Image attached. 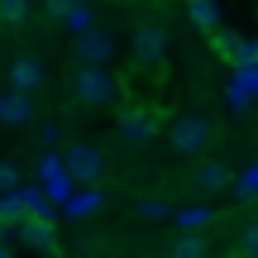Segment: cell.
<instances>
[{"instance_id": "obj_1", "label": "cell", "mask_w": 258, "mask_h": 258, "mask_svg": "<svg viewBox=\"0 0 258 258\" xmlns=\"http://www.w3.org/2000/svg\"><path fill=\"white\" fill-rule=\"evenodd\" d=\"M72 96L82 105H91V110H105V105H120L124 86L110 67H77L72 72Z\"/></svg>"}, {"instance_id": "obj_2", "label": "cell", "mask_w": 258, "mask_h": 258, "mask_svg": "<svg viewBox=\"0 0 258 258\" xmlns=\"http://www.w3.org/2000/svg\"><path fill=\"white\" fill-rule=\"evenodd\" d=\"M163 139H167V148H172L177 158H196L211 144V120H206V115H177Z\"/></svg>"}, {"instance_id": "obj_3", "label": "cell", "mask_w": 258, "mask_h": 258, "mask_svg": "<svg viewBox=\"0 0 258 258\" xmlns=\"http://www.w3.org/2000/svg\"><path fill=\"white\" fill-rule=\"evenodd\" d=\"M38 191H43L53 206H67L72 191H77V182L67 177V167H62V153H53V148L38 158Z\"/></svg>"}, {"instance_id": "obj_4", "label": "cell", "mask_w": 258, "mask_h": 258, "mask_svg": "<svg viewBox=\"0 0 258 258\" xmlns=\"http://www.w3.org/2000/svg\"><path fill=\"white\" fill-rule=\"evenodd\" d=\"M62 167H67V177H72L77 186H91V182H101V172H105V153L96 144H72L67 158H62Z\"/></svg>"}, {"instance_id": "obj_5", "label": "cell", "mask_w": 258, "mask_h": 258, "mask_svg": "<svg viewBox=\"0 0 258 258\" xmlns=\"http://www.w3.org/2000/svg\"><path fill=\"white\" fill-rule=\"evenodd\" d=\"M43 82H48V67H43L38 53H15L10 57V91L15 96H29V101H34V91Z\"/></svg>"}, {"instance_id": "obj_6", "label": "cell", "mask_w": 258, "mask_h": 258, "mask_svg": "<svg viewBox=\"0 0 258 258\" xmlns=\"http://www.w3.org/2000/svg\"><path fill=\"white\" fill-rule=\"evenodd\" d=\"M129 48H134V57H139L144 67H158V62L167 57V29L158 24V19H144V24H134Z\"/></svg>"}, {"instance_id": "obj_7", "label": "cell", "mask_w": 258, "mask_h": 258, "mask_svg": "<svg viewBox=\"0 0 258 258\" xmlns=\"http://www.w3.org/2000/svg\"><path fill=\"white\" fill-rule=\"evenodd\" d=\"M72 53H77V67H105L110 53H115V38L96 24V29H86V34L72 38Z\"/></svg>"}, {"instance_id": "obj_8", "label": "cell", "mask_w": 258, "mask_h": 258, "mask_svg": "<svg viewBox=\"0 0 258 258\" xmlns=\"http://www.w3.org/2000/svg\"><path fill=\"white\" fill-rule=\"evenodd\" d=\"M120 139H124V144H134V148L153 144V139H158L153 110H148V105H124V110H120Z\"/></svg>"}, {"instance_id": "obj_9", "label": "cell", "mask_w": 258, "mask_h": 258, "mask_svg": "<svg viewBox=\"0 0 258 258\" xmlns=\"http://www.w3.org/2000/svg\"><path fill=\"white\" fill-rule=\"evenodd\" d=\"M230 110L234 115H249V105L258 101V67H234L230 72Z\"/></svg>"}, {"instance_id": "obj_10", "label": "cell", "mask_w": 258, "mask_h": 258, "mask_svg": "<svg viewBox=\"0 0 258 258\" xmlns=\"http://www.w3.org/2000/svg\"><path fill=\"white\" fill-rule=\"evenodd\" d=\"M10 239H19L24 249H34V253H53L57 234H53L48 220H15V234H10Z\"/></svg>"}, {"instance_id": "obj_11", "label": "cell", "mask_w": 258, "mask_h": 258, "mask_svg": "<svg viewBox=\"0 0 258 258\" xmlns=\"http://www.w3.org/2000/svg\"><path fill=\"white\" fill-rule=\"evenodd\" d=\"M43 10H48L53 19H62L72 34H86V29H96V10H91V5H72V0H48Z\"/></svg>"}, {"instance_id": "obj_12", "label": "cell", "mask_w": 258, "mask_h": 258, "mask_svg": "<svg viewBox=\"0 0 258 258\" xmlns=\"http://www.w3.org/2000/svg\"><path fill=\"white\" fill-rule=\"evenodd\" d=\"M34 115H38V105L29 101V96H15V91H5V96H0V124L24 129V124H34Z\"/></svg>"}, {"instance_id": "obj_13", "label": "cell", "mask_w": 258, "mask_h": 258, "mask_svg": "<svg viewBox=\"0 0 258 258\" xmlns=\"http://www.w3.org/2000/svg\"><path fill=\"white\" fill-rule=\"evenodd\" d=\"M234 182V172L225 163H196V172H191V186L201 196H215V191H225V186Z\"/></svg>"}, {"instance_id": "obj_14", "label": "cell", "mask_w": 258, "mask_h": 258, "mask_svg": "<svg viewBox=\"0 0 258 258\" xmlns=\"http://www.w3.org/2000/svg\"><path fill=\"white\" fill-rule=\"evenodd\" d=\"M101 206H105V191H101V186H77L72 201L62 206V215H72V220H86V215L101 211Z\"/></svg>"}, {"instance_id": "obj_15", "label": "cell", "mask_w": 258, "mask_h": 258, "mask_svg": "<svg viewBox=\"0 0 258 258\" xmlns=\"http://www.w3.org/2000/svg\"><path fill=\"white\" fill-rule=\"evenodd\" d=\"M163 258H211V239L206 234H177Z\"/></svg>"}, {"instance_id": "obj_16", "label": "cell", "mask_w": 258, "mask_h": 258, "mask_svg": "<svg viewBox=\"0 0 258 258\" xmlns=\"http://www.w3.org/2000/svg\"><path fill=\"white\" fill-rule=\"evenodd\" d=\"M177 220V234H201L206 225H215V211L211 206H191V211H172Z\"/></svg>"}, {"instance_id": "obj_17", "label": "cell", "mask_w": 258, "mask_h": 258, "mask_svg": "<svg viewBox=\"0 0 258 258\" xmlns=\"http://www.w3.org/2000/svg\"><path fill=\"white\" fill-rule=\"evenodd\" d=\"M230 191L239 196V201H258V163H253V167H244V172L234 177V182H230Z\"/></svg>"}, {"instance_id": "obj_18", "label": "cell", "mask_w": 258, "mask_h": 258, "mask_svg": "<svg viewBox=\"0 0 258 258\" xmlns=\"http://www.w3.org/2000/svg\"><path fill=\"white\" fill-rule=\"evenodd\" d=\"M186 15H191L201 29H211V34L220 29V5H211V0H196V5H186Z\"/></svg>"}, {"instance_id": "obj_19", "label": "cell", "mask_w": 258, "mask_h": 258, "mask_svg": "<svg viewBox=\"0 0 258 258\" xmlns=\"http://www.w3.org/2000/svg\"><path fill=\"white\" fill-rule=\"evenodd\" d=\"M0 19L5 24H29L34 19V5L29 0H0Z\"/></svg>"}, {"instance_id": "obj_20", "label": "cell", "mask_w": 258, "mask_h": 258, "mask_svg": "<svg viewBox=\"0 0 258 258\" xmlns=\"http://www.w3.org/2000/svg\"><path fill=\"white\" fill-rule=\"evenodd\" d=\"M19 186H24V177H19V167L10 163V158H0V196L19 191Z\"/></svg>"}, {"instance_id": "obj_21", "label": "cell", "mask_w": 258, "mask_h": 258, "mask_svg": "<svg viewBox=\"0 0 258 258\" xmlns=\"http://www.w3.org/2000/svg\"><path fill=\"white\" fill-rule=\"evenodd\" d=\"M239 253H244V258H258V220H249V225L239 230Z\"/></svg>"}, {"instance_id": "obj_22", "label": "cell", "mask_w": 258, "mask_h": 258, "mask_svg": "<svg viewBox=\"0 0 258 258\" xmlns=\"http://www.w3.org/2000/svg\"><path fill=\"white\" fill-rule=\"evenodd\" d=\"M139 215H148V220H172V206L167 201H139Z\"/></svg>"}, {"instance_id": "obj_23", "label": "cell", "mask_w": 258, "mask_h": 258, "mask_svg": "<svg viewBox=\"0 0 258 258\" xmlns=\"http://www.w3.org/2000/svg\"><path fill=\"white\" fill-rule=\"evenodd\" d=\"M0 258H10V244H0Z\"/></svg>"}, {"instance_id": "obj_24", "label": "cell", "mask_w": 258, "mask_h": 258, "mask_svg": "<svg viewBox=\"0 0 258 258\" xmlns=\"http://www.w3.org/2000/svg\"><path fill=\"white\" fill-rule=\"evenodd\" d=\"M225 258H244V253H239V249H234V253H225Z\"/></svg>"}, {"instance_id": "obj_25", "label": "cell", "mask_w": 258, "mask_h": 258, "mask_svg": "<svg viewBox=\"0 0 258 258\" xmlns=\"http://www.w3.org/2000/svg\"><path fill=\"white\" fill-rule=\"evenodd\" d=\"M53 258H57V253H53Z\"/></svg>"}]
</instances>
